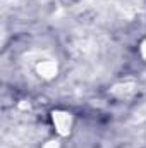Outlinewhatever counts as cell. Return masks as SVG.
Masks as SVG:
<instances>
[{
  "label": "cell",
  "mask_w": 146,
  "mask_h": 148,
  "mask_svg": "<svg viewBox=\"0 0 146 148\" xmlns=\"http://www.w3.org/2000/svg\"><path fill=\"white\" fill-rule=\"evenodd\" d=\"M35 71H36L38 76L43 77V79H52V77H55L59 67H57V62H55L52 57L41 53V55H38L36 60H35Z\"/></svg>",
  "instance_id": "1"
},
{
  "label": "cell",
  "mask_w": 146,
  "mask_h": 148,
  "mask_svg": "<svg viewBox=\"0 0 146 148\" xmlns=\"http://www.w3.org/2000/svg\"><path fill=\"white\" fill-rule=\"evenodd\" d=\"M141 53H143V57L146 59V40L143 41V45H141Z\"/></svg>",
  "instance_id": "4"
},
{
  "label": "cell",
  "mask_w": 146,
  "mask_h": 148,
  "mask_svg": "<svg viewBox=\"0 0 146 148\" xmlns=\"http://www.w3.org/2000/svg\"><path fill=\"white\" fill-rule=\"evenodd\" d=\"M134 91H136L134 83H122V84L113 86V90H112V93L115 97H119V98H129V97H132Z\"/></svg>",
  "instance_id": "3"
},
{
  "label": "cell",
  "mask_w": 146,
  "mask_h": 148,
  "mask_svg": "<svg viewBox=\"0 0 146 148\" xmlns=\"http://www.w3.org/2000/svg\"><path fill=\"white\" fill-rule=\"evenodd\" d=\"M52 119H53V124H55V127H57V131H59L60 134H69L71 126H72V117H71V114L57 110V112L52 114Z\"/></svg>",
  "instance_id": "2"
}]
</instances>
